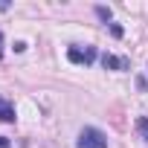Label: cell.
Here are the masks:
<instances>
[{
  "instance_id": "obj_1",
  "label": "cell",
  "mask_w": 148,
  "mask_h": 148,
  "mask_svg": "<svg viewBox=\"0 0 148 148\" xmlns=\"http://www.w3.org/2000/svg\"><path fill=\"white\" fill-rule=\"evenodd\" d=\"M76 148H108V136L99 128H82Z\"/></svg>"
},
{
  "instance_id": "obj_9",
  "label": "cell",
  "mask_w": 148,
  "mask_h": 148,
  "mask_svg": "<svg viewBox=\"0 0 148 148\" xmlns=\"http://www.w3.org/2000/svg\"><path fill=\"white\" fill-rule=\"evenodd\" d=\"M6 9H9V3H0V12H6Z\"/></svg>"
},
{
  "instance_id": "obj_5",
  "label": "cell",
  "mask_w": 148,
  "mask_h": 148,
  "mask_svg": "<svg viewBox=\"0 0 148 148\" xmlns=\"http://www.w3.org/2000/svg\"><path fill=\"white\" fill-rule=\"evenodd\" d=\"M136 131H139V136L148 142V116H139V119H136Z\"/></svg>"
},
{
  "instance_id": "obj_2",
  "label": "cell",
  "mask_w": 148,
  "mask_h": 148,
  "mask_svg": "<svg viewBox=\"0 0 148 148\" xmlns=\"http://www.w3.org/2000/svg\"><path fill=\"white\" fill-rule=\"evenodd\" d=\"M67 58H70V64H93L96 58H99V52H96V47H70L67 49Z\"/></svg>"
},
{
  "instance_id": "obj_6",
  "label": "cell",
  "mask_w": 148,
  "mask_h": 148,
  "mask_svg": "<svg viewBox=\"0 0 148 148\" xmlns=\"http://www.w3.org/2000/svg\"><path fill=\"white\" fill-rule=\"evenodd\" d=\"M96 15H99V18H102L105 23L110 21V9H108V6H96Z\"/></svg>"
},
{
  "instance_id": "obj_3",
  "label": "cell",
  "mask_w": 148,
  "mask_h": 148,
  "mask_svg": "<svg viewBox=\"0 0 148 148\" xmlns=\"http://www.w3.org/2000/svg\"><path fill=\"white\" fill-rule=\"evenodd\" d=\"M102 64H105V70H128V58H122V55H110V52L102 55Z\"/></svg>"
},
{
  "instance_id": "obj_4",
  "label": "cell",
  "mask_w": 148,
  "mask_h": 148,
  "mask_svg": "<svg viewBox=\"0 0 148 148\" xmlns=\"http://www.w3.org/2000/svg\"><path fill=\"white\" fill-rule=\"evenodd\" d=\"M0 122H15V108L9 99H0Z\"/></svg>"
},
{
  "instance_id": "obj_7",
  "label": "cell",
  "mask_w": 148,
  "mask_h": 148,
  "mask_svg": "<svg viewBox=\"0 0 148 148\" xmlns=\"http://www.w3.org/2000/svg\"><path fill=\"white\" fill-rule=\"evenodd\" d=\"M0 148H9V142H6V136H0Z\"/></svg>"
},
{
  "instance_id": "obj_8",
  "label": "cell",
  "mask_w": 148,
  "mask_h": 148,
  "mask_svg": "<svg viewBox=\"0 0 148 148\" xmlns=\"http://www.w3.org/2000/svg\"><path fill=\"white\" fill-rule=\"evenodd\" d=\"M0 58H3V35H0Z\"/></svg>"
}]
</instances>
